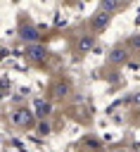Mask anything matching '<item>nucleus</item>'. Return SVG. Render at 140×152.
<instances>
[{
    "label": "nucleus",
    "instance_id": "obj_2",
    "mask_svg": "<svg viewBox=\"0 0 140 152\" xmlns=\"http://www.w3.org/2000/svg\"><path fill=\"white\" fill-rule=\"evenodd\" d=\"M26 55L31 57V59H36V62H43L45 57H47V50H45V45H40V43H28V48H26Z\"/></svg>",
    "mask_w": 140,
    "mask_h": 152
},
{
    "label": "nucleus",
    "instance_id": "obj_7",
    "mask_svg": "<svg viewBox=\"0 0 140 152\" xmlns=\"http://www.w3.org/2000/svg\"><path fill=\"white\" fill-rule=\"evenodd\" d=\"M69 90H71V86H69L66 81H59V83H55L52 95H55V97H64V95H69Z\"/></svg>",
    "mask_w": 140,
    "mask_h": 152
},
{
    "label": "nucleus",
    "instance_id": "obj_1",
    "mask_svg": "<svg viewBox=\"0 0 140 152\" xmlns=\"http://www.w3.org/2000/svg\"><path fill=\"white\" fill-rule=\"evenodd\" d=\"M109 21H112V14L104 12V10H100V12L90 19V28H93V31H104V28L109 26Z\"/></svg>",
    "mask_w": 140,
    "mask_h": 152
},
{
    "label": "nucleus",
    "instance_id": "obj_11",
    "mask_svg": "<svg viewBox=\"0 0 140 152\" xmlns=\"http://www.w3.org/2000/svg\"><path fill=\"white\" fill-rule=\"evenodd\" d=\"M128 45H131V48H138V50H140V36H131V38H128Z\"/></svg>",
    "mask_w": 140,
    "mask_h": 152
},
{
    "label": "nucleus",
    "instance_id": "obj_12",
    "mask_svg": "<svg viewBox=\"0 0 140 152\" xmlns=\"http://www.w3.org/2000/svg\"><path fill=\"white\" fill-rule=\"evenodd\" d=\"M131 102H133V104H138V107H140V93H133V95H131Z\"/></svg>",
    "mask_w": 140,
    "mask_h": 152
},
{
    "label": "nucleus",
    "instance_id": "obj_6",
    "mask_svg": "<svg viewBox=\"0 0 140 152\" xmlns=\"http://www.w3.org/2000/svg\"><path fill=\"white\" fill-rule=\"evenodd\" d=\"M93 45H95L93 36H81L78 38V52H88V50H93Z\"/></svg>",
    "mask_w": 140,
    "mask_h": 152
},
{
    "label": "nucleus",
    "instance_id": "obj_10",
    "mask_svg": "<svg viewBox=\"0 0 140 152\" xmlns=\"http://www.w3.org/2000/svg\"><path fill=\"white\" fill-rule=\"evenodd\" d=\"M38 133H40V135H47V133H50V121L43 119V121L38 124Z\"/></svg>",
    "mask_w": 140,
    "mask_h": 152
},
{
    "label": "nucleus",
    "instance_id": "obj_5",
    "mask_svg": "<svg viewBox=\"0 0 140 152\" xmlns=\"http://www.w3.org/2000/svg\"><path fill=\"white\" fill-rule=\"evenodd\" d=\"M19 33H21V38H24L26 43H33V40H38V31H36L31 24H21Z\"/></svg>",
    "mask_w": 140,
    "mask_h": 152
},
{
    "label": "nucleus",
    "instance_id": "obj_3",
    "mask_svg": "<svg viewBox=\"0 0 140 152\" xmlns=\"http://www.w3.org/2000/svg\"><path fill=\"white\" fill-rule=\"evenodd\" d=\"M12 121H14V126H31L33 124V114L28 112V109H17L14 114H12Z\"/></svg>",
    "mask_w": 140,
    "mask_h": 152
},
{
    "label": "nucleus",
    "instance_id": "obj_9",
    "mask_svg": "<svg viewBox=\"0 0 140 152\" xmlns=\"http://www.w3.org/2000/svg\"><path fill=\"white\" fill-rule=\"evenodd\" d=\"M33 107H36V112H38V116H40V119H45V116L50 114V104H47L45 100H36V102H33Z\"/></svg>",
    "mask_w": 140,
    "mask_h": 152
},
{
    "label": "nucleus",
    "instance_id": "obj_4",
    "mask_svg": "<svg viewBox=\"0 0 140 152\" xmlns=\"http://www.w3.org/2000/svg\"><path fill=\"white\" fill-rule=\"evenodd\" d=\"M126 57H128V52H126V48L123 45H114L112 50H109V62H114V64H121V62H126Z\"/></svg>",
    "mask_w": 140,
    "mask_h": 152
},
{
    "label": "nucleus",
    "instance_id": "obj_8",
    "mask_svg": "<svg viewBox=\"0 0 140 152\" xmlns=\"http://www.w3.org/2000/svg\"><path fill=\"white\" fill-rule=\"evenodd\" d=\"M119 7H121V0H100V10H104L109 14H114Z\"/></svg>",
    "mask_w": 140,
    "mask_h": 152
}]
</instances>
